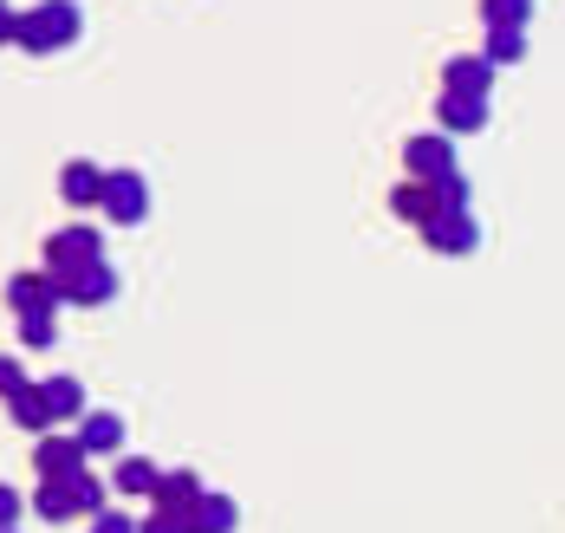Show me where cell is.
<instances>
[{
	"instance_id": "obj_1",
	"label": "cell",
	"mask_w": 565,
	"mask_h": 533,
	"mask_svg": "<svg viewBox=\"0 0 565 533\" xmlns=\"http://www.w3.org/2000/svg\"><path fill=\"white\" fill-rule=\"evenodd\" d=\"M78 7L72 0H33L26 13H13V46H26V53H58V46H72L78 40Z\"/></svg>"
},
{
	"instance_id": "obj_2",
	"label": "cell",
	"mask_w": 565,
	"mask_h": 533,
	"mask_svg": "<svg viewBox=\"0 0 565 533\" xmlns=\"http://www.w3.org/2000/svg\"><path fill=\"white\" fill-rule=\"evenodd\" d=\"M98 209L111 215L117 228H137L150 215V182L137 170H105V189H98Z\"/></svg>"
},
{
	"instance_id": "obj_3",
	"label": "cell",
	"mask_w": 565,
	"mask_h": 533,
	"mask_svg": "<svg viewBox=\"0 0 565 533\" xmlns=\"http://www.w3.org/2000/svg\"><path fill=\"white\" fill-rule=\"evenodd\" d=\"M85 260H105V241H98V228H85V222L53 228L46 247H40V267H46V274H72V267H85Z\"/></svg>"
},
{
	"instance_id": "obj_4",
	"label": "cell",
	"mask_w": 565,
	"mask_h": 533,
	"mask_svg": "<svg viewBox=\"0 0 565 533\" xmlns=\"http://www.w3.org/2000/svg\"><path fill=\"white\" fill-rule=\"evenodd\" d=\"M58 280V299L65 306H105L117 294V267L111 260H85V267H72V274H53Z\"/></svg>"
},
{
	"instance_id": "obj_5",
	"label": "cell",
	"mask_w": 565,
	"mask_h": 533,
	"mask_svg": "<svg viewBox=\"0 0 565 533\" xmlns=\"http://www.w3.org/2000/svg\"><path fill=\"white\" fill-rule=\"evenodd\" d=\"M403 163H409V177H416V182H443V177H455V143H449V130L409 137V143H403Z\"/></svg>"
},
{
	"instance_id": "obj_6",
	"label": "cell",
	"mask_w": 565,
	"mask_h": 533,
	"mask_svg": "<svg viewBox=\"0 0 565 533\" xmlns=\"http://www.w3.org/2000/svg\"><path fill=\"white\" fill-rule=\"evenodd\" d=\"M423 241H429L436 254H475V247H481V228H475L468 209H436V215L423 222Z\"/></svg>"
},
{
	"instance_id": "obj_7",
	"label": "cell",
	"mask_w": 565,
	"mask_h": 533,
	"mask_svg": "<svg viewBox=\"0 0 565 533\" xmlns=\"http://www.w3.org/2000/svg\"><path fill=\"white\" fill-rule=\"evenodd\" d=\"M7 306H13V312H53L58 306V280L46 274V267H26V274L7 280Z\"/></svg>"
},
{
	"instance_id": "obj_8",
	"label": "cell",
	"mask_w": 565,
	"mask_h": 533,
	"mask_svg": "<svg viewBox=\"0 0 565 533\" xmlns=\"http://www.w3.org/2000/svg\"><path fill=\"white\" fill-rule=\"evenodd\" d=\"M33 469H40V481H65L72 469H85V449H78V436H40V449H33Z\"/></svg>"
},
{
	"instance_id": "obj_9",
	"label": "cell",
	"mask_w": 565,
	"mask_h": 533,
	"mask_svg": "<svg viewBox=\"0 0 565 533\" xmlns=\"http://www.w3.org/2000/svg\"><path fill=\"white\" fill-rule=\"evenodd\" d=\"M234 521H241V508L227 501V494H195V508L182 514V533H234Z\"/></svg>"
},
{
	"instance_id": "obj_10",
	"label": "cell",
	"mask_w": 565,
	"mask_h": 533,
	"mask_svg": "<svg viewBox=\"0 0 565 533\" xmlns=\"http://www.w3.org/2000/svg\"><path fill=\"white\" fill-rule=\"evenodd\" d=\"M488 85H494V65L481 60V53H468V60H449V65H443V92H461V98H488Z\"/></svg>"
},
{
	"instance_id": "obj_11",
	"label": "cell",
	"mask_w": 565,
	"mask_h": 533,
	"mask_svg": "<svg viewBox=\"0 0 565 533\" xmlns=\"http://www.w3.org/2000/svg\"><path fill=\"white\" fill-rule=\"evenodd\" d=\"M98 189H105V170H98V163H85V157L58 170V195H65L72 209H98Z\"/></svg>"
},
{
	"instance_id": "obj_12",
	"label": "cell",
	"mask_w": 565,
	"mask_h": 533,
	"mask_svg": "<svg viewBox=\"0 0 565 533\" xmlns=\"http://www.w3.org/2000/svg\"><path fill=\"white\" fill-rule=\"evenodd\" d=\"M195 494H202V475H195V469H163V481H157V494H150V501H157L163 514H189V508H195Z\"/></svg>"
},
{
	"instance_id": "obj_13",
	"label": "cell",
	"mask_w": 565,
	"mask_h": 533,
	"mask_svg": "<svg viewBox=\"0 0 565 533\" xmlns=\"http://www.w3.org/2000/svg\"><path fill=\"white\" fill-rule=\"evenodd\" d=\"M391 209H396V222H416V228H423V222L443 209V195H436V182H416V177H409V182L391 195Z\"/></svg>"
},
{
	"instance_id": "obj_14",
	"label": "cell",
	"mask_w": 565,
	"mask_h": 533,
	"mask_svg": "<svg viewBox=\"0 0 565 533\" xmlns=\"http://www.w3.org/2000/svg\"><path fill=\"white\" fill-rule=\"evenodd\" d=\"M72 436H78V449H85V456H111L117 443H124V416L98 411V416H85V423H78Z\"/></svg>"
},
{
	"instance_id": "obj_15",
	"label": "cell",
	"mask_w": 565,
	"mask_h": 533,
	"mask_svg": "<svg viewBox=\"0 0 565 533\" xmlns=\"http://www.w3.org/2000/svg\"><path fill=\"white\" fill-rule=\"evenodd\" d=\"M157 481H163V469H157L150 456H124V462L111 469L117 494H143V501H150V494H157Z\"/></svg>"
},
{
	"instance_id": "obj_16",
	"label": "cell",
	"mask_w": 565,
	"mask_h": 533,
	"mask_svg": "<svg viewBox=\"0 0 565 533\" xmlns=\"http://www.w3.org/2000/svg\"><path fill=\"white\" fill-rule=\"evenodd\" d=\"M436 118H443V130H481L488 124V98H461V92H443V105H436Z\"/></svg>"
},
{
	"instance_id": "obj_17",
	"label": "cell",
	"mask_w": 565,
	"mask_h": 533,
	"mask_svg": "<svg viewBox=\"0 0 565 533\" xmlns=\"http://www.w3.org/2000/svg\"><path fill=\"white\" fill-rule=\"evenodd\" d=\"M7 411H13V423H20V429H40V436L53 429V411H46V397H40V384H20V391L7 397Z\"/></svg>"
},
{
	"instance_id": "obj_18",
	"label": "cell",
	"mask_w": 565,
	"mask_h": 533,
	"mask_svg": "<svg viewBox=\"0 0 565 533\" xmlns=\"http://www.w3.org/2000/svg\"><path fill=\"white\" fill-rule=\"evenodd\" d=\"M488 65H520L526 60V26H488Z\"/></svg>"
},
{
	"instance_id": "obj_19",
	"label": "cell",
	"mask_w": 565,
	"mask_h": 533,
	"mask_svg": "<svg viewBox=\"0 0 565 533\" xmlns=\"http://www.w3.org/2000/svg\"><path fill=\"white\" fill-rule=\"evenodd\" d=\"M40 397H46L53 423H65V416H85V391H78L72 377H46V384H40Z\"/></svg>"
},
{
	"instance_id": "obj_20",
	"label": "cell",
	"mask_w": 565,
	"mask_h": 533,
	"mask_svg": "<svg viewBox=\"0 0 565 533\" xmlns=\"http://www.w3.org/2000/svg\"><path fill=\"white\" fill-rule=\"evenodd\" d=\"M65 494H72V508H78L85 521H92V514L105 508V481H98L92 469H72V475H65Z\"/></svg>"
},
{
	"instance_id": "obj_21",
	"label": "cell",
	"mask_w": 565,
	"mask_h": 533,
	"mask_svg": "<svg viewBox=\"0 0 565 533\" xmlns=\"http://www.w3.org/2000/svg\"><path fill=\"white\" fill-rule=\"evenodd\" d=\"M33 508H40V521H72V514H78V508H72V494H65V481H40Z\"/></svg>"
},
{
	"instance_id": "obj_22",
	"label": "cell",
	"mask_w": 565,
	"mask_h": 533,
	"mask_svg": "<svg viewBox=\"0 0 565 533\" xmlns=\"http://www.w3.org/2000/svg\"><path fill=\"white\" fill-rule=\"evenodd\" d=\"M481 20L488 26H526L533 20V0H481Z\"/></svg>"
},
{
	"instance_id": "obj_23",
	"label": "cell",
	"mask_w": 565,
	"mask_h": 533,
	"mask_svg": "<svg viewBox=\"0 0 565 533\" xmlns=\"http://www.w3.org/2000/svg\"><path fill=\"white\" fill-rule=\"evenodd\" d=\"M20 339H26V345H40V352H46V345H53V339H58L53 312H20Z\"/></svg>"
},
{
	"instance_id": "obj_24",
	"label": "cell",
	"mask_w": 565,
	"mask_h": 533,
	"mask_svg": "<svg viewBox=\"0 0 565 533\" xmlns=\"http://www.w3.org/2000/svg\"><path fill=\"white\" fill-rule=\"evenodd\" d=\"M92 533H137V521H130V514H111V508H98V514H92Z\"/></svg>"
},
{
	"instance_id": "obj_25",
	"label": "cell",
	"mask_w": 565,
	"mask_h": 533,
	"mask_svg": "<svg viewBox=\"0 0 565 533\" xmlns=\"http://www.w3.org/2000/svg\"><path fill=\"white\" fill-rule=\"evenodd\" d=\"M137 533H182V514H163V508H150V521H137Z\"/></svg>"
},
{
	"instance_id": "obj_26",
	"label": "cell",
	"mask_w": 565,
	"mask_h": 533,
	"mask_svg": "<svg viewBox=\"0 0 565 533\" xmlns=\"http://www.w3.org/2000/svg\"><path fill=\"white\" fill-rule=\"evenodd\" d=\"M26 384V371H20V358H0V397H13Z\"/></svg>"
},
{
	"instance_id": "obj_27",
	"label": "cell",
	"mask_w": 565,
	"mask_h": 533,
	"mask_svg": "<svg viewBox=\"0 0 565 533\" xmlns=\"http://www.w3.org/2000/svg\"><path fill=\"white\" fill-rule=\"evenodd\" d=\"M20 508H26V501H20V488H0V533L20 521Z\"/></svg>"
},
{
	"instance_id": "obj_28",
	"label": "cell",
	"mask_w": 565,
	"mask_h": 533,
	"mask_svg": "<svg viewBox=\"0 0 565 533\" xmlns=\"http://www.w3.org/2000/svg\"><path fill=\"white\" fill-rule=\"evenodd\" d=\"M13 40V13H7V0H0V46Z\"/></svg>"
},
{
	"instance_id": "obj_29",
	"label": "cell",
	"mask_w": 565,
	"mask_h": 533,
	"mask_svg": "<svg viewBox=\"0 0 565 533\" xmlns=\"http://www.w3.org/2000/svg\"><path fill=\"white\" fill-rule=\"evenodd\" d=\"M7 533H13V527H7Z\"/></svg>"
}]
</instances>
